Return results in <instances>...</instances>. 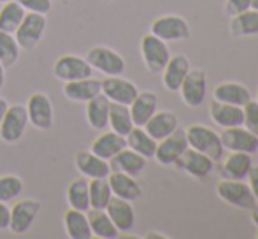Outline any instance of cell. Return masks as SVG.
I'll use <instances>...</instances> for the list:
<instances>
[{
	"label": "cell",
	"mask_w": 258,
	"mask_h": 239,
	"mask_svg": "<svg viewBox=\"0 0 258 239\" xmlns=\"http://www.w3.org/2000/svg\"><path fill=\"white\" fill-rule=\"evenodd\" d=\"M20 44H18L14 34L0 32V62L6 69L14 67L20 60Z\"/></svg>",
	"instance_id": "obj_37"
},
{
	"label": "cell",
	"mask_w": 258,
	"mask_h": 239,
	"mask_svg": "<svg viewBox=\"0 0 258 239\" xmlns=\"http://www.w3.org/2000/svg\"><path fill=\"white\" fill-rule=\"evenodd\" d=\"M102 93V81L93 78L85 79H76V81H69L63 86V95L72 102H88L93 97Z\"/></svg>",
	"instance_id": "obj_19"
},
{
	"label": "cell",
	"mask_w": 258,
	"mask_h": 239,
	"mask_svg": "<svg viewBox=\"0 0 258 239\" xmlns=\"http://www.w3.org/2000/svg\"><path fill=\"white\" fill-rule=\"evenodd\" d=\"M41 213V202L35 199H23L11 208L9 230L14 234H25L30 230Z\"/></svg>",
	"instance_id": "obj_10"
},
{
	"label": "cell",
	"mask_w": 258,
	"mask_h": 239,
	"mask_svg": "<svg viewBox=\"0 0 258 239\" xmlns=\"http://www.w3.org/2000/svg\"><path fill=\"white\" fill-rule=\"evenodd\" d=\"M28 125V114L25 106H9L6 111L2 123H0V141L6 144H14L23 137Z\"/></svg>",
	"instance_id": "obj_7"
},
{
	"label": "cell",
	"mask_w": 258,
	"mask_h": 239,
	"mask_svg": "<svg viewBox=\"0 0 258 239\" xmlns=\"http://www.w3.org/2000/svg\"><path fill=\"white\" fill-rule=\"evenodd\" d=\"M86 216H88L92 236L99 239H116L119 236V230L114 227L105 209H88Z\"/></svg>",
	"instance_id": "obj_29"
},
{
	"label": "cell",
	"mask_w": 258,
	"mask_h": 239,
	"mask_svg": "<svg viewBox=\"0 0 258 239\" xmlns=\"http://www.w3.org/2000/svg\"><path fill=\"white\" fill-rule=\"evenodd\" d=\"M146 162H148V158H144L143 155H139L137 151L130 150V148L126 146L109 160V165H111V171H119V172H125V174L137 178V176L143 174V171L146 169Z\"/></svg>",
	"instance_id": "obj_18"
},
{
	"label": "cell",
	"mask_w": 258,
	"mask_h": 239,
	"mask_svg": "<svg viewBox=\"0 0 258 239\" xmlns=\"http://www.w3.org/2000/svg\"><path fill=\"white\" fill-rule=\"evenodd\" d=\"M25 14H27V11L16 0L2 4V7H0V32L14 34L20 23L23 21Z\"/></svg>",
	"instance_id": "obj_35"
},
{
	"label": "cell",
	"mask_w": 258,
	"mask_h": 239,
	"mask_svg": "<svg viewBox=\"0 0 258 239\" xmlns=\"http://www.w3.org/2000/svg\"><path fill=\"white\" fill-rule=\"evenodd\" d=\"M216 195L228 206L239 209H251L256 204L255 195L251 194L244 180H221L216 185Z\"/></svg>",
	"instance_id": "obj_2"
},
{
	"label": "cell",
	"mask_w": 258,
	"mask_h": 239,
	"mask_svg": "<svg viewBox=\"0 0 258 239\" xmlns=\"http://www.w3.org/2000/svg\"><path fill=\"white\" fill-rule=\"evenodd\" d=\"M209 116L218 127H221V129L237 127V125H242V107L213 100L209 106Z\"/></svg>",
	"instance_id": "obj_26"
},
{
	"label": "cell",
	"mask_w": 258,
	"mask_h": 239,
	"mask_svg": "<svg viewBox=\"0 0 258 239\" xmlns=\"http://www.w3.org/2000/svg\"><path fill=\"white\" fill-rule=\"evenodd\" d=\"M46 27H48V21H46L44 14H37V13L25 14L23 21H21L20 27L14 32V37H16L20 48L21 49L37 48L41 39L44 37Z\"/></svg>",
	"instance_id": "obj_4"
},
{
	"label": "cell",
	"mask_w": 258,
	"mask_h": 239,
	"mask_svg": "<svg viewBox=\"0 0 258 239\" xmlns=\"http://www.w3.org/2000/svg\"><path fill=\"white\" fill-rule=\"evenodd\" d=\"M184 134H186L188 146L207 155L211 160L216 162L223 157L225 148L221 144L220 134L214 132L213 129L202 125V123H194V125H188L184 129Z\"/></svg>",
	"instance_id": "obj_1"
},
{
	"label": "cell",
	"mask_w": 258,
	"mask_h": 239,
	"mask_svg": "<svg viewBox=\"0 0 258 239\" xmlns=\"http://www.w3.org/2000/svg\"><path fill=\"white\" fill-rule=\"evenodd\" d=\"M251 155L242 151H230L221 165V176L225 180H246L251 169Z\"/></svg>",
	"instance_id": "obj_28"
},
{
	"label": "cell",
	"mask_w": 258,
	"mask_h": 239,
	"mask_svg": "<svg viewBox=\"0 0 258 239\" xmlns=\"http://www.w3.org/2000/svg\"><path fill=\"white\" fill-rule=\"evenodd\" d=\"M123 148H126V139L111 130V132L100 134V136L92 143L90 151L95 153L97 157L104 158V160H111V158L114 157L116 153H119Z\"/></svg>",
	"instance_id": "obj_27"
},
{
	"label": "cell",
	"mask_w": 258,
	"mask_h": 239,
	"mask_svg": "<svg viewBox=\"0 0 258 239\" xmlns=\"http://www.w3.org/2000/svg\"><path fill=\"white\" fill-rule=\"evenodd\" d=\"M251 7H253V9H256V11H258V0H253V2H251Z\"/></svg>",
	"instance_id": "obj_48"
},
{
	"label": "cell",
	"mask_w": 258,
	"mask_h": 239,
	"mask_svg": "<svg viewBox=\"0 0 258 239\" xmlns=\"http://www.w3.org/2000/svg\"><path fill=\"white\" fill-rule=\"evenodd\" d=\"M151 34L165 42H177V41L190 39L191 30L188 21L183 16L165 14V16H158L156 20H153V23H151Z\"/></svg>",
	"instance_id": "obj_3"
},
{
	"label": "cell",
	"mask_w": 258,
	"mask_h": 239,
	"mask_svg": "<svg viewBox=\"0 0 258 239\" xmlns=\"http://www.w3.org/2000/svg\"><path fill=\"white\" fill-rule=\"evenodd\" d=\"M256 239H258V232H256Z\"/></svg>",
	"instance_id": "obj_50"
},
{
	"label": "cell",
	"mask_w": 258,
	"mask_h": 239,
	"mask_svg": "<svg viewBox=\"0 0 258 239\" xmlns=\"http://www.w3.org/2000/svg\"><path fill=\"white\" fill-rule=\"evenodd\" d=\"M107 181H109V187H111L114 197L134 202L143 195V188H141V185L137 183V180L134 178V176L125 174V172L111 171V174L107 176Z\"/></svg>",
	"instance_id": "obj_21"
},
{
	"label": "cell",
	"mask_w": 258,
	"mask_h": 239,
	"mask_svg": "<svg viewBox=\"0 0 258 239\" xmlns=\"http://www.w3.org/2000/svg\"><path fill=\"white\" fill-rule=\"evenodd\" d=\"M253 0H227L225 2V11H227L228 16H235V14H241L244 11H248L251 7Z\"/></svg>",
	"instance_id": "obj_41"
},
{
	"label": "cell",
	"mask_w": 258,
	"mask_h": 239,
	"mask_svg": "<svg viewBox=\"0 0 258 239\" xmlns=\"http://www.w3.org/2000/svg\"><path fill=\"white\" fill-rule=\"evenodd\" d=\"M90 209H105L112 199V190L107 178H93L88 181Z\"/></svg>",
	"instance_id": "obj_36"
},
{
	"label": "cell",
	"mask_w": 258,
	"mask_h": 239,
	"mask_svg": "<svg viewBox=\"0 0 258 239\" xmlns=\"http://www.w3.org/2000/svg\"><path fill=\"white\" fill-rule=\"evenodd\" d=\"M67 202L72 209L78 211H88L90 209V195H88V178L74 180L67 188Z\"/></svg>",
	"instance_id": "obj_34"
},
{
	"label": "cell",
	"mask_w": 258,
	"mask_h": 239,
	"mask_svg": "<svg viewBox=\"0 0 258 239\" xmlns=\"http://www.w3.org/2000/svg\"><path fill=\"white\" fill-rule=\"evenodd\" d=\"M86 62L92 65V69L102 72L105 76H121L126 67L123 56L107 46L92 48L86 55Z\"/></svg>",
	"instance_id": "obj_6"
},
{
	"label": "cell",
	"mask_w": 258,
	"mask_h": 239,
	"mask_svg": "<svg viewBox=\"0 0 258 239\" xmlns=\"http://www.w3.org/2000/svg\"><path fill=\"white\" fill-rule=\"evenodd\" d=\"M23 192V181L16 174L0 176V202H9L20 197Z\"/></svg>",
	"instance_id": "obj_38"
},
{
	"label": "cell",
	"mask_w": 258,
	"mask_h": 239,
	"mask_svg": "<svg viewBox=\"0 0 258 239\" xmlns=\"http://www.w3.org/2000/svg\"><path fill=\"white\" fill-rule=\"evenodd\" d=\"M256 102H258V100H256Z\"/></svg>",
	"instance_id": "obj_51"
},
{
	"label": "cell",
	"mask_w": 258,
	"mask_h": 239,
	"mask_svg": "<svg viewBox=\"0 0 258 239\" xmlns=\"http://www.w3.org/2000/svg\"><path fill=\"white\" fill-rule=\"evenodd\" d=\"M228 28H230V34L234 35V37L258 35V11L249 7L244 13L232 16Z\"/></svg>",
	"instance_id": "obj_31"
},
{
	"label": "cell",
	"mask_w": 258,
	"mask_h": 239,
	"mask_svg": "<svg viewBox=\"0 0 258 239\" xmlns=\"http://www.w3.org/2000/svg\"><path fill=\"white\" fill-rule=\"evenodd\" d=\"M102 93L111 102L130 106L132 100L137 97V93H139V88L125 78L107 76L105 79H102Z\"/></svg>",
	"instance_id": "obj_15"
},
{
	"label": "cell",
	"mask_w": 258,
	"mask_h": 239,
	"mask_svg": "<svg viewBox=\"0 0 258 239\" xmlns=\"http://www.w3.org/2000/svg\"><path fill=\"white\" fill-rule=\"evenodd\" d=\"M188 148L186 134L183 129L177 127L172 134H169L167 137H163L162 141L156 143L155 150V160L160 165H176L177 158L183 155V151Z\"/></svg>",
	"instance_id": "obj_8"
},
{
	"label": "cell",
	"mask_w": 258,
	"mask_h": 239,
	"mask_svg": "<svg viewBox=\"0 0 258 239\" xmlns=\"http://www.w3.org/2000/svg\"><path fill=\"white\" fill-rule=\"evenodd\" d=\"M128 107H130V114H132V119H134V125L144 127L148 119L156 113L158 97H156V93L153 92H139Z\"/></svg>",
	"instance_id": "obj_24"
},
{
	"label": "cell",
	"mask_w": 258,
	"mask_h": 239,
	"mask_svg": "<svg viewBox=\"0 0 258 239\" xmlns=\"http://www.w3.org/2000/svg\"><path fill=\"white\" fill-rule=\"evenodd\" d=\"M125 139H126V146H128L130 150L137 151L139 155H143L144 158L155 157L156 141L144 130V127H134V129L126 134Z\"/></svg>",
	"instance_id": "obj_32"
},
{
	"label": "cell",
	"mask_w": 258,
	"mask_h": 239,
	"mask_svg": "<svg viewBox=\"0 0 258 239\" xmlns=\"http://www.w3.org/2000/svg\"><path fill=\"white\" fill-rule=\"evenodd\" d=\"M27 13H37V14H48L51 11V0H16Z\"/></svg>",
	"instance_id": "obj_40"
},
{
	"label": "cell",
	"mask_w": 258,
	"mask_h": 239,
	"mask_svg": "<svg viewBox=\"0 0 258 239\" xmlns=\"http://www.w3.org/2000/svg\"><path fill=\"white\" fill-rule=\"evenodd\" d=\"M251 222L255 223V227L258 229V204H255L251 208Z\"/></svg>",
	"instance_id": "obj_45"
},
{
	"label": "cell",
	"mask_w": 258,
	"mask_h": 239,
	"mask_svg": "<svg viewBox=\"0 0 258 239\" xmlns=\"http://www.w3.org/2000/svg\"><path fill=\"white\" fill-rule=\"evenodd\" d=\"M213 100L225 104H232V106H244L248 100H251V93L242 83L237 81H225L214 86L213 90Z\"/></svg>",
	"instance_id": "obj_22"
},
{
	"label": "cell",
	"mask_w": 258,
	"mask_h": 239,
	"mask_svg": "<svg viewBox=\"0 0 258 239\" xmlns=\"http://www.w3.org/2000/svg\"><path fill=\"white\" fill-rule=\"evenodd\" d=\"M7 2H13V0H0V4H7Z\"/></svg>",
	"instance_id": "obj_49"
},
{
	"label": "cell",
	"mask_w": 258,
	"mask_h": 239,
	"mask_svg": "<svg viewBox=\"0 0 258 239\" xmlns=\"http://www.w3.org/2000/svg\"><path fill=\"white\" fill-rule=\"evenodd\" d=\"M6 85V67L2 65V62H0V88Z\"/></svg>",
	"instance_id": "obj_46"
},
{
	"label": "cell",
	"mask_w": 258,
	"mask_h": 239,
	"mask_svg": "<svg viewBox=\"0 0 258 239\" xmlns=\"http://www.w3.org/2000/svg\"><path fill=\"white\" fill-rule=\"evenodd\" d=\"M146 237H148V239H151V237H160V239H165L167 236H165V234H156V232H150V234H146Z\"/></svg>",
	"instance_id": "obj_47"
},
{
	"label": "cell",
	"mask_w": 258,
	"mask_h": 239,
	"mask_svg": "<svg viewBox=\"0 0 258 239\" xmlns=\"http://www.w3.org/2000/svg\"><path fill=\"white\" fill-rule=\"evenodd\" d=\"M53 74H54V78L60 79V81L69 83V81H76V79L92 78L93 69L83 56L63 55L54 62Z\"/></svg>",
	"instance_id": "obj_9"
},
{
	"label": "cell",
	"mask_w": 258,
	"mask_h": 239,
	"mask_svg": "<svg viewBox=\"0 0 258 239\" xmlns=\"http://www.w3.org/2000/svg\"><path fill=\"white\" fill-rule=\"evenodd\" d=\"M207 90V78L202 69H190L186 78L183 79L179 86V93L183 102L188 107H199L206 100Z\"/></svg>",
	"instance_id": "obj_11"
},
{
	"label": "cell",
	"mask_w": 258,
	"mask_h": 239,
	"mask_svg": "<svg viewBox=\"0 0 258 239\" xmlns=\"http://www.w3.org/2000/svg\"><path fill=\"white\" fill-rule=\"evenodd\" d=\"M9 220H11V208L6 202H0V230L9 229Z\"/></svg>",
	"instance_id": "obj_43"
},
{
	"label": "cell",
	"mask_w": 258,
	"mask_h": 239,
	"mask_svg": "<svg viewBox=\"0 0 258 239\" xmlns=\"http://www.w3.org/2000/svg\"><path fill=\"white\" fill-rule=\"evenodd\" d=\"M179 127V122H177V114L172 113V111H158L146 122L144 125V130L150 134L151 137L158 143L163 137H167L169 134H172L174 130Z\"/></svg>",
	"instance_id": "obj_23"
},
{
	"label": "cell",
	"mask_w": 258,
	"mask_h": 239,
	"mask_svg": "<svg viewBox=\"0 0 258 239\" xmlns=\"http://www.w3.org/2000/svg\"><path fill=\"white\" fill-rule=\"evenodd\" d=\"M28 123L37 130H49L53 127V104L46 93H32L27 102Z\"/></svg>",
	"instance_id": "obj_13"
},
{
	"label": "cell",
	"mask_w": 258,
	"mask_h": 239,
	"mask_svg": "<svg viewBox=\"0 0 258 239\" xmlns=\"http://www.w3.org/2000/svg\"><path fill=\"white\" fill-rule=\"evenodd\" d=\"M190 69H191V65L186 55L177 53V55L170 56L167 65L162 71V83H163V86H165V90H169V92H179L181 83L186 78Z\"/></svg>",
	"instance_id": "obj_17"
},
{
	"label": "cell",
	"mask_w": 258,
	"mask_h": 239,
	"mask_svg": "<svg viewBox=\"0 0 258 239\" xmlns=\"http://www.w3.org/2000/svg\"><path fill=\"white\" fill-rule=\"evenodd\" d=\"M246 180H248L249 190H251V194L255 195V199L258 201V165H251V169H249Z\"/></svg>",
	"instance_id": "obj_42"
},
{
	"label": "cell",
	"mask_w": 258,
	"mask_h": 239,
	"mask_svg": "<svg viewBox=\"0 0 258 239\" xmlns=\"http://www.w3.org/2000/svg\"><path fill=\"white\" fill-rule=\"evenodd\" d=\"M141 56H143V62L148 71L158 74V72L163 71V67L169 62L170 51L165 41H162V39L150 32V34L143 35V39H141Z\"/></svg>",
	"instance_id": "obj_5"
},
{
	"label": "cell",
	"mask_w": 258,
	"mask_h": 239,
	"mask_svg": "<svg viewBox=\"0 0 258 239\" xmlns=\"http://www.w3.org/2000/svg\"><path fill=\"white\" fill-rule=\"evenodd\" d=\"M63 227L65 232L71 239H90L92 236V229H90L88 216L85 211H78V209H69L63 216Z\"/></svg>",
	"instance_id": "obj_30"
},
{
	"label": "cell",
	"mask_w": 258,
	"mask_h": 239,
	"mask_svg": "<svg viewBox=\"0 0 258 239\" xmlns=\"http://www.w3.org/2000/svg\"><path fill=\"white\" fill-rule=\"evenodd\" d=\"M76 169L81 172L85 178L93 180V178H107L111 174V165L109 160L97 157L92 151H78L76 153Z\"/></svg>",
	"instance_id": "obj_20"
},
{
	"label": "cell",
	"mask_w": 258,
	"mask_h": 239,
	"mask_svg": "<svg viewBox=\"0 0 258 239\" xmlns=\"http://www.w3.org/2000/svg\"><path fill=\"white\" fill-rule=\"evenodd\" d=\"M7 107H9V102H7L6 99H0V123H2L4 116H6V111Z\"/></svg>",
	"instance_id": "obj_44"
},
{
	"label": "cell",
	"mask_w": 258,
	"mask_h": 239,
	"mask_svg": "<svg viewBox=\"0 0 258 239\" xmlns=\"http://www.w3.org/2000/svg\"><path fill=\"white\" fill-rule=\"evenodd\" d=\"M176 165L181 171L186 172L188 176H191V178L204 180L211 174V171H213L214 160H211L207 155L188 146L186 150L183 151V155L177 158Z\"/></svg>",
	"instance_id": "obj_14"
},
{
	"label": "cell",
	"mask_w": 258,
	"mask_h": 239,
	"mask_svg": "<svg viewBox=\"0 0 258 239\" xmlns=\"http://www.w3.org/2000/svg\"><path fill=\"white\" fill-rule=\"evenodd\" d=\"M221 144L228 151H242V153H255L258 150V136L249 132L246 127H228L220 134Z\"/></svg>",
	"instance_id": "obj_12"
},
{
	"label": "cell",
	"mask_w": 258,
	"mask_h": 239,
	"mask_svg": "<svg viewBox=\"0 0 258 239\" xmlns=\"http://www.w3.org/2000/svg\"><path fill=\"white\" fill-rule=\"evenodd\" d=\"M242 127L249 130V132L258 136V102L256 100H248L242 106Z\"/></svg>",
	"instance_id": "obj_39"
},
{
	"label": "cell",
	"mask_w": 258,
	"mask_h": 239,
	"mask_svg": "<svg viewBox=\"0 0 258 239\" xmlns=\"http://www.w3.org/2000/svg\"><path fill=\"white\" fill-rule=\"evenodd\" d=\"M109 107H111V100L104 93L93 97L92 100L86 102V122L93 130L100 132L109 127Z\"/></svg>",
	"instance_id": "obj_25"
},
{
	"label": "cell",
	"mask_w": 258,
	"mask_h": 239,
	"mask_svg": "<svg viewBox=\"0 0 258 239\" xmlns=\"http://www.w3.org/2000/svg\"><path fill=\"white\" fill-rule=\"evenodd\" d=\"M105 213L109 215V218L112 220V223L119 232H130L136 227V209H134L130 201L112 195L107 208H105Z\"/></svg>",
	"instance_id": "obj_16"
},
{
	"label": "cell",
	"mask_w": 258,
	"mask_h": 239,
	"mask_svg": "<svg viewBox=\"0 0 258 239\" xmlns=\"http://www.w3.org/2000/svg\"><path fill=\"white\" fill-rule=\"evenodd\" d=\"M109 127H111L112 132L126 137V134L136 127L132 114H130V107L125 106V104L111 102V107H109Z\"/></svg>",
	"instance_id": "obj_33"
}]
</instances>
